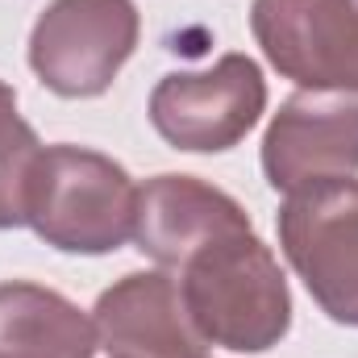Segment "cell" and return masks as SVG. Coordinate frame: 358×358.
<instances>
[{"instance_id": "cell-5", "label": "cell", "mask_w": 358, "mask_h": 358, "mask_svg": "<svg viewBox=\"0 0 358 358\" xmlns=\"http://www.w3.org/2000/svg\"><path fill=\"white\" fill-rule=\"evenodd\" d=\"M267 108V80L250 55H225L204 71H171L150 92V125L187 155L234 150Z\"/></svg>"}, {"instance_id": "cell-3", "label": "cell", "mask_w": 358, "mask_h": 358, "mask_svg": "<svg viewBox=\"0 0 358 358\" xmlns=\"http://www.w3.org/2000/svg\"><path fill=\"white\" fill-rule=\"evenodd\" d=\"M279 246L321 313L358 329V179H317L287 192Z\"/></svg>"}, {"instance_id": "cell-2", "label": "cell", "mask_w": 358, "mask_h": 358, "mask_svg": "<svg viewBox=\"0 0 358 358\" xmlns=\"http://www.w3.org/2000/svg\"><path fill=\"white\" fill-rule=\"evenodd\" d=\"M138 187L121 163L88 146H42L29 187L25 225L63 255H113L134 238Z\"/></svg>"}, {"instance_id": "cell-1", "label": "cell", "mask_w": 358, "mask_h": 358, "mask_svg": "<svg viewBox=\"0 0 358 358\" xmlns=\"http://www.w3.org/2000/svg\"><path fill=\"white\" fill-rule=\"evenodd\" d=\"M183 308L204 338L234 355H263L292 329V292L255 229L213 238L176 271Z\"/></svg>"}, {"instance_id": "cell-9", "label": "cell", "mask_w": 358, "mask_h": 358, "mask_svg": "<svg viewBox=\"0 0 358 358\" xmlns=\"http://www.w3.org/2000/svg\"><path fill=\"white\" fill-rule=\"evenodd\" d=\"M250 229L246 208L196 176H155L138 187V221L134 242L146 259H155L167 275H176L200 246L213 238Z\"/></svg>"}, {"instance_id": "cell-8", "label": "cell", "mask_w": 358, "mask_h": 358, "mask_svg": "<svg viewBox=\"0 0 358 358\" xmlns=\"http://www.w3.org/2000/svg\"><path fill=\"white\" fill-rule=\"evenodd\" d=\"M96 346L108 358H200L204 338L196 334L176 275L134 271L100 292L92 308Z\"/></svg>"}, {"instance_id": "cell-4", "label": "cell", "mask_w": 358, "mask_h": 358, "mask_svg": "<svg viewBox=\"0 0 358 358\" xmlns=\"http://www.w3.org/2000/svg\"><path fill=\"white\" fill-rule=\"evenodd\" d=\"M134 0H55L29 34V67L63 100H92L113 88L138 46Z\"/></svg>"}, {"instance_id": "cell-6", "label": "cell", "mask_w": 358, "mask_h": 358, "mask_svg": "<svg viewBox=\"0 0 358 358\" xmlns=\"http://www.w3.org/2000/svg\"><path fill=\"white\" fill-rule=\"evenodd\" d=\"M255 42L304 92H358V0H255Z\"/></svg>"}, {"instance_id": "cell-12", "label": "cell", "mask_w": 358, "mask_h": 358, "mask_svg": "<svg viewBox=\"0 0 358 358\" xmlns=\"http://www.w3.org/2000/svg\"><path fill=\"white\" fill-rule=\"evenodd\" d=\"M200 358H204V355H200Z\"/></svg>"}, {"instance_id": "cell-10", "label": "cell", "mask_w": 358, "mask_h": 358, "mask_svg": "<svg viewBox=\"0 0 358 358\" xmlns=\"http://www.w3.org/2000/svg\"><path fill=\"white\" fill-rule=\"evenodd\" d=\"M96 325L42 283H0V358H92Z\"/></svg>"}, {"instance_id": "cell-11", "label": "cell", "mask_w": 358, "mask_h": 358, "mask_svg": "<svg viewBox=\"0 0 358 358\" xmlns=\"http://www.w3.org/2000/svg\"><path fill=\"white\" fill-rule=\"evenodd\" d=\"M38 155L42 142L17 113V92L0 80V229L25 225V187Z\"/></svg>"}, {"instance_id": "cell-7", "label": "cell", "mask_w": 358, "mask_h": 358, "mask_svg": "<svg viewBox=\"0 0 358 358\" xmlns=\"http://www.w3.org/2000/svg\"><path fill=\"white\" fill-rule=\"evenodd\" d=\"M358 171V96L300 92L279 104L263 138V176L275 192Z\"/></svg>"}]
</instances>
